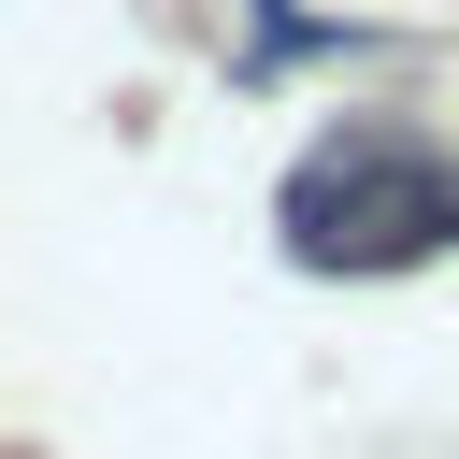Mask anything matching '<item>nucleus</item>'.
<instances>
[{
    "label": "nucleus",
    "instance_id": "f257e3e1",
    "mask_svg": "<svg viewBox=\"0 0 459 459\" xmlns=\"http://www.w3.org/2000/svg\"><path fill=\"white\" fill-rule=\"evenodd\" d=\"M287 258L301 273H402V258H445L459 244V158L402 115H344L330 143H301L287 201H273Z\"/></svg>",
    "mask_w": 459,
    "mask_h": 459
}]
</instances>
